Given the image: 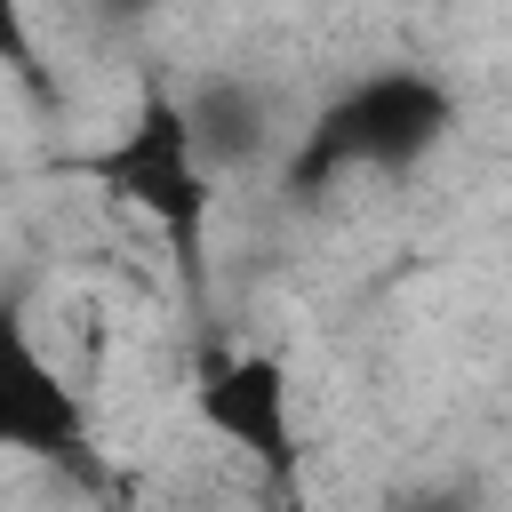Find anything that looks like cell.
<instances>
[{"label": "cell", "mask_w": 512, "mask_h": 512, "mask_svg": "<svg viewBox=\"0 0 512 512\" xmlns=\"http://www.w3.org/2000/svg\"><path fill=\"white\" fill-rule=\"evenodd\" d=\"M80 176H96L112 200L144 208V216L160 224V240H168V256H176V272L200 288V272H208L216 176L200 168L192 128H184V112H176V88H168V80H144V96H136L128 128H112V144H104V152H88V160H80Z\"/></svg>", "instance_id": "obj_1"}, {"label": "cell", "mask_w": 512, "mask_h": 512, "mask_svg": "<svg viewBox=\"0 0 512 512\" xmlns=\"http://www.w3.org/2000/svg\"><path fill=\"white\" fill-rule=\"evenodd\" d=\"M448 120H456V104L432 72H408V64L368 72L304 128V144L288 160V192H312L336 168H416L448 136Z\"/></svg>", "instance_id": "obj_2"}, {"label": "cell", "mask_w": 512, "mask_h": 512, "mask_svg": "<svg viewBox=\"0 0 512 512\" xmlns=\"http://www.w3.org/2000/svg\"><path fill=\"white\" fill-rule=\"evenodd\" d=\"M192 416L240 448L280 496H296V472H304V448H296V384L272 352H208L200 360V384H192Z\"/></svg>", "instance_id": "obj_3"}, {"label": "cell", "mask_w": 512, "mask_h": 512, "mask_svg": "<svg viewBox=\"0 0 512 512\" xmlns=\"http://www.w3.org/2000/svg\"><path fill=\"white\" fill-rule=\"evenodd\" d=\"M0 448L40 464H88V400L56 376V360L32 344L24 312L0 304Z\"/></svg>", "instance_id": "obj_4"}, {"label": "cell", "mask_w": 512, "mask_h": 512, "mask_svg": "<svg viewBox=\"0 0 512 512\" xmlns=\"http://www.w3.org/2000/svg\"><path fill=\"white\" fill-rule=\"evenodd\" d=\"M176 112H184L192 152H200L208 176H232V168L264 160V144H272V104H264V88L240 80V72H200V80L176 96Z\"/></svg>", "instance_id": "obj_5"}, {"label": "cell", "mask_w": 512, "mask_h": 512, "mask_svg": "<svg viewBox=\"0 0 512 512\" xmlns=\"http://www.w3.org/2000/svg\"><path fill=\"white\" fill-rule=\"evenodd\" d=\"M0 64H8L40 104L56 96V88H48V64H40V48H32V32H24V16H16V8H0Z\"/></svg>", "instance_id": "obj_6"}, {"label": "cell", "mask_w": 512, "mask_h": 512, "mask_svg": "<svg viewBox=\"0 0 512 512\" xmlns=\"http://www.w3.org/2000/svg\"><path fill=\"white\" fill-rule=\"evenodd\" d=\"M392 512H464V496H448V488H416V496H400Z\"/></svg>", "instance_id": "obj_7"}]
</instances>
